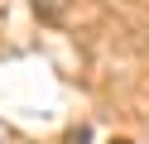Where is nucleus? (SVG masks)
<instances>
[{
  "label": "nucleus",
  "instance_id": "f257e3e1",
  "mask_svg": "<svg viewBox=\"0 0 149 144\" xmlns=\"http://www.w3.org/2000/svg\"><path fill=\"white\" fill-rule=\"evenodd\" d=\"M29 5H34V15H39V19H63L72 0H29Z\"/></svg>",
  "mask_w": 149,
  "mask_h": 144
},
{
  "label": "nucleus",
  "instance_id": "f03ea898",
  "mask_svg": "<svg viewBox=\"0 0 149 144\" xmlns=\"http://www.w3.org/2000/svg\"><path fill=\"white\" fill-rule=\"evenodd\" d=\"M111 144H130V139H111Z\"/></svg>",
  "mask_w": 149,
  "mask_h": 144
}]
</instances>
